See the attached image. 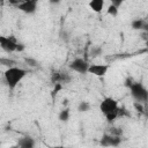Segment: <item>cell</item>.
I'll return each mask as SVG.
<instances>
[{
    "label": "cell",
    "mask_w": 148,
    "mask_h": 148,
    "mask_svg": "<svg viewBox=\"0 0 148 148\" xmlns=\"http://www.w3.org/2000/svg\"><path fill=\"white\" fill-rule=\"evenodd\" d=\"M27 75V71L21 68V67H16V66H12L8 67L3 74L5 81L7 83V86L10 89H14Z\"/></svg>",
    "instance_id": "1"
},
{
    "label": "cell",
    "mask_w": 148,
    "mask_h": 148,
    "mask_svg": "<svg viewBox=\"0 0 148 148\" xmlns=\"http://www.w3.org/2000/svg\"><path fill=\"white\" fill-rule=\"evenodd\" d=\"M130 90H131L132 97L136 102L145 103V102L148 101V90L141 83H139V82H132V84L130 86Z\"/></svg>",
    "instance_id": "2"
},
{
    "label": "cell",
    "mask_w": 148,
    "mask_h": 148,
    "mask_svg": "<svg viewBox=\"0 0 148 148\" xmlns=\"http://www.w3.org/2000/svg\"><path fill=\"white\" fill-rule=\"evenodd\" d=\"M118 110H119L118 102L112 97H105L99 104V111L102 112V114H104V117L108 116L109 113L116 112Z\"/></svg>",
    "instance_id": "3"
},
{
    "label": "cell",
    "mask_w": 148,
    "mask_h": 148,
    "mask_svg": "<svg viewBox=\"0 0 148 148\" xmlns=\"http://www.w3.org/2000/svg\"><path fill=\"white\" fill-rule=\"evenodd\" d=\"M69 68L74 72H76V73L84 74V73H88L89 64L83 58H75L74 60H72L69 62Z\"/></svg>",
    "instance_id": "4"
},
{
    "label": "cell",
    "mask_w": 148,
    "mask_h": 148,
    "mask_svg": "<svg viewBox=\"0 0 148 148\" xmlns=\"http://www.w3.org/2000/svg\"><path fill=\"white\" fill-rule=\"evenodd\" d=\"M17 44L18 43L16 42L14 36H8V37L1 36L0 37V45H1L2 50L6 51V52H14V51H16Z\"/></svg>",
    "instance_id": "5"
},
{
    "label": "cell",
    "mask_w": 148,
    "mask_h": 148,
    "mask_svg": "<svg viewBox=\"0 0 148 148\" xmlns=\"http://www.w3.org/2000/svg\"><path fill=\"white\" fill-rule=\"evenodd\" d=\"M37 2L38 0H24L17 3V8L25 14H34L37 8Z\"/></svg>",
    "instance_id": "6"
},
{
    "label": "cell",
    "mask_w": 148,
    "mask_h": 148,
    "mask_svg": "<svg viewBox=\"0 0 148 148\" xmlns=\"http://www.w3.org/2000/svg\"><path fill=\"white\" fill-rule=\"evenodd\" d=\"M120 136L119 135H113V134H104L101 139V145L104 147H117L120 145Z\"/></svg>",
    "instance_id": "7"
},
{
    "label": "cell",
    "mask_w": 148,
    "mask_h": 148,
    "mask_svg": "<svg viewBox=\"0 0 148 148\" xmlns=\"http://www.w3.org/2000/svg\"><path fill=\"white\" fill-rule=\"evenodd\" d=\"M108 69H109L108 65H104V64H92V65H89L88 73L92 74L95 76L102 77V76H104L108 73Z\"/></svg>",
    "instance_id": "8"
},
{
    "label": "cell",
    "mask_w": 148,
    "mask_h": 148,
    "mask_svg": "<svg viewBox=\"0 0 148 148\" xmlns=\"http://www.w3.org/2000/svg\"><path fill=\"white\" fill-rule=\"evenodd\" d=\"M51 80L53 83H68L71 81V75L65 72H56L52 74Z\"/></svg>",
    "instance_id": "9"
},
{
    "label": "cell",
    "mask_w": 148,
    "mask_h": 148,
    "mask_svg": "<svg viewBox=\"0 0 148 148\" xmlns=\"http://www.w3.org/2000/svg\"><path fill=\"white\" fill-rule=\"evenodd\" d=\"M104 5H105V0H90L89 1V7L95 13H101L104 8Z\"/></svg>",
    "instance_id": "10"
},
{
    "label": "cell",
    "mask_w": 148,
    "mask_h": 148,
    "mask_svg": "<svg viewBox=\"0 0 148 148\" xmlns=\"http://www.w3.org/2000/svg\"><path fill=\"white\" fill-rule=\"evenodd\" d=\"M17 146L21 148H32L35 146V140L30 136H24L17 141Z\"/></svg>",
    "instance_id": "11"
},
{
    "label": "cell",
    "mask_w": 148,
    "mask_h": 148,
    "mask_svg": "<svg viewBox=\"0 0 148 148\" xmlns=\"http://www.w3.org/2000/svg\"><path fill=\"white\" fill-rule=\"evenodd\" d=\"M143 24H145V21H143V20H141V18H135V20L132 21L131 27H132V29H134V30H142Z\"/></svg>",
    "instance_id": "12"
},
{
    "label": "cell",
    "mask_w": 148,
    "mask_h": 148,
    "mask_svg": "<svg viewBox=\"0 0 148 148\" xmlns=\"http://www.w3.org/2000/svg\"><path fill=\"white\" fill-rule=\"evenodd\" d=\"M58 118H59V120H60V121L66 123V121L69 119V109H68V108H66V109L61 110V111L59 112V114H58Z\"/></svg>",
    "instance_id": "13"
},
{
    "label": "cell",
    "mask_w": 148,
    "mask_h": 148,
    "mask_svg": "<svg viewBox=\"0 0 148 148\" xmlns=\"http://www.w3.org/2000/svg\"><path fill=\"white\" fill-rule=\"evenodd\" d=\"M89 110H90V104L88 102L82 101V102L79 103V105H77V111L79 112H88Z\"/></svg>",
    "instance_id": "14"
},
{
    "label": "cell",
    "mask_w": 148,
    "mask_h": 148,
    "mask_svg": "<svg viewBox=\"0 0 148 148\" xmlns=\"http://www.w3.org/2000/svg\"><path fill=\"white\" fill-rule=\"evenodd\" d=\"M106 13H108L109 15H111V16H113V17H114V16H117V15H118V7L111 3V5L108 7Z\"/></svg>",
    "instance_id": "15"
},
{
    "label": "cell",
    "mask_w": 148,
    "mask_h": 148,
    "mask_svg": "<svg viewBox=\"0 0 148 148\" xmlns=\"http://www.w3.org/2000/svg\"><path fill=\"white\" fill-rule=\"evenodd\" d=\"M102 53V47L101 46H92L91 47V50H90V56L92 57V58H95V57H98L99 54Z\"/></svg>",
    "instance_id": "16"
},
{
    "label": "cell",
    "mask_w": 148,
    "mask_h": 148,
    "mask_svg": "<svg viewBox=\"0 0 148 148\" xmlns=\"http://www.w3.org/2000/svg\"><path fill=\"white\" fill-rule=\"evenodd\" d=\"M119 116V110L118 111H116V112H112V113H109L108 116H105V119H106V121H109V123H111V121H113L117 117Z\"/></svg>",
    "instance_id": "17"
},
{
    "label": "cell",
    "mask_w": 148,
    "mask_h": 148,
    "mask_svg": "<svg viewBox=\"0 0 148 148\" xmlns=\"http://www.w3.org/2000/svg\"><path fill=\"white\" fill-rule=\"evenodd\" d=\"M24 61H25L30 67H36V66L38 65V61H37L36 59H34V58H25Z\"/></svg>",
    "instance_id": "18"
},
{
    "label": "cell",
    "mask_w": 148,
    "mask_h": 148,
    "mask_svg": "<svg viewBox=\"0 0 148 148\" xmlns=\"http://www.w3.org/2000/svg\"><path fill=\"white\" fill-rule=\"evenodd\" d=\"M133 106H134V109L138 112H143V105H142L141 102H134L133 103Z\"/></svg>",
    "instance_id": "19"
},
{
    "label": "cell",
    "mask_w": 148,
    "mask_h": 148,
    "mask_svg": "<svg viewBox=\"0 0 148 148\" xmlns=\"http://www.w3.org/2000/svg\"><path fill=\"white\" fill-rule=\"evenodd\" d=\"M1 64L2 65H6V66H8V67H12L13 65H14V61L13 60H9V59H3V58H1Z\"/></svg>",
    "instance_id": "20"
},
{
    "label": "cell",
    "mask_w": 148,
    "mask_h": 148,
    "mask_svg": "<svg viewBox=\"0 0 148 148\" xmlns=\"http://www.w3.org/2000/svg\"><path fill=\"white\" fill-rule=\"evenodd\" d=\"M110 1H111V3H112V5L117 6L118 8H119V7L125 2V0H110Z\"/></svg>",
    "instance_id": "21"
},
{
    "label": "cell",
    "mask_w": 148,
    "mask_h": 148,
    "mask_svg": "<svg viewBox=\"0 0 148 148\" xmlns=\"http://www.w3.org/2000/svg\"><path fill=\"white\" fill-rule=\"evenodd\" d=\"M54 84H56V87H54L53 94H57L59 90H61V88H62V83H54Z\"/></svg>",
    "instance_id": "22"
},
{
    "label": "cell",
    "mask_w": 148,
    "mask_h": 148,
    "mask_svg": "<svg viewBox=\"0 0 148 148\" xmlns=\"http://www.w3.org/2000/svg\"><path fill=\"white\" fill-rule=\"evenodd\" d=\"M24 50V45L23 44H17V49H16V51H23Z\"/></svg>",
    "instance_id": "23"
},
{
    "label": "cell",
    "mask_w": 148,
    "mask_h": 148,
    "mask_svg": "<svg viewBox=\"0 0 148 148\" xmlns=\"http://www.w3.org/2000/svg\"><path fill=\"white\" fill-rule=\"evenodd\" d=\"M50 1V3H52V5H57V3H59L61 0H49Z\"/></svg>",
    "instance_id": "24"
}]
</instances>
